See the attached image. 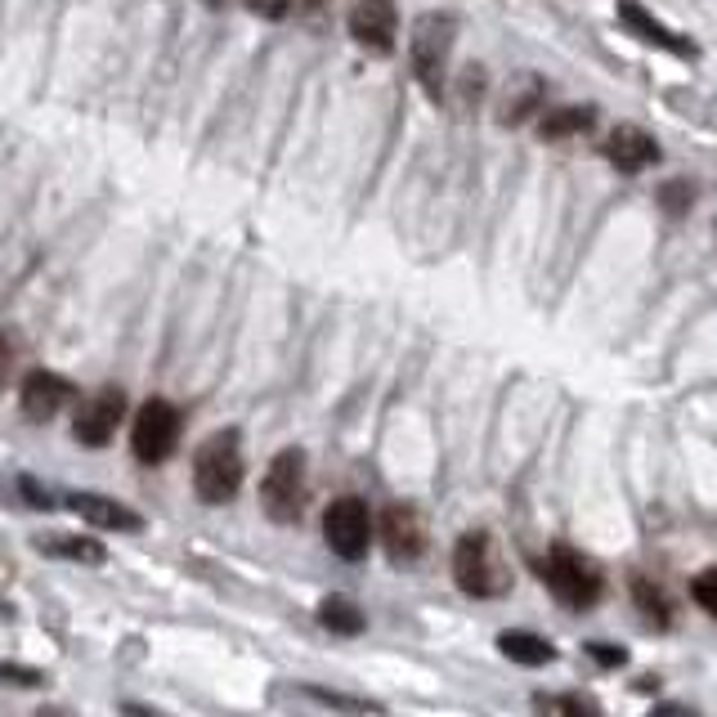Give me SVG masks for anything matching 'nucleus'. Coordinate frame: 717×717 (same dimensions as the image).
<instances>
[{
	"mask_svg": "<svg viewBox=\"0 0 717 717\" xmlns=\"http://www.w3.org/2000/svg\"><path fill=\"white\" fill-rule=\"evenodd\" d=\"M453 578H458V588L467 597H502L507 583H511V574H507L493 539L480 534V530L476 534H463L458 547H453Z\"/></svg>",
	"mask_w": 717,
	"mask_h": 717,
	"instance_id": "obj_3",
	"label": "nucleus"
},
{
	"mask_svg": "<svg viewBox=\"0 0 717 717\" xmlns=\"http://www.w3.org/2000/svg\"><path fill=\"white\" fill-rule=\"evenodd\" d=\"M543 95H547V86H543L539 73H520V77L507 86L502 104H498V121H502V126H520V121H525V117L543 104Z\"/></svg>",
	"mask_w": 717,
	"mask_h": 717,
	"instance_id": "obj_15",
	"label": "nucleus"
},
{
	"mask_svg": "<svg viewBox=\"0 0 717 717\" xmlns=\"http://www.w3.org/2000/svg\"><path fill=\"white\" fill-rule=\"evenodd\" d=\"M126 417V390L121 385H104L95 395H86L73 413V435L86 444V448H104L112 439V431L121 426Z\"/></svg>",
	"mask_w": 717,
	"mask_h": 717,
	"instance_id": "obj_8",
	"label": "nucleus"
},
{
	"mask_svg": "<svg viewBox=\"0 0 717 717\" xmlns=\"http://www.w3.org/2000/svg\"><path fill=\"white\" fill-rule=\"evenodd\" d=\"M619 23L623 28H632V36L637 41H645V45H660V50H669V54H695V45L691 41H682L673 28H664L655 14H645L641 6H619Z\"/></svg>",
	"mask_w": 717,
	"mask_h": 717,
	"instance_id": "obj_14",
	"label": "nucleus"
},
{
	"mask_svg": "<svg viewBox=\"0 0 717 717\" xmlns=\"http://www.w3.org/2000/svg\"><path fill=\"white\" fill-rule=\"evenodd\" d=\"M260 507L270 511V520L287 525L305 507V453L301 448H283L270 463L265 480H260Z\"/></svg>",
	"mask_w": 717,
	"mask_h": 717,
	"instance_id": "obj_5",
	"label": "nucleus"
},
{
	"mask_svg": "<svg viewBox=\"0 0 717 717\" xmlns=\"http://www.w3.org/2000/svg\"><path fill=\"white\" fill-rule=\"evenodd\" d=\"M453 32H458V19H453V14H422V19L413 23V36H409L413 73H417V82L426 86L431 99H439V95H444V82H448Z\"/></svg>",
	"mask_w": 717,
	"mask_h": 717,
	"instance_id": "obj_2",
	"label": "nucleus"
},
{
	"mask_svg": "<svg viewBox=\"0 0 717 717\" xmlns=\"http://www.w3.org/2000/svg\"><path fill=\"white\" fill-rule=\"evenodd\" d=\"M193 489H198L203 502L225 507L238 498L242 489V444L238 431H216L198 453H193Z\"/></svg>",
	"mask_w": 717,
	"mask_h": 717,
	"instance_id": "obj_1",
	"label": "nucleus"
},
{
	"mask_svg": "<svg viewBox=\"0 0 717 717\" xmlns=\"http://www.w3.org/2000/svg\"><path fill=\"white\" fill-rule=\"evenodd\" d=\"M36 547L45 556H58V561H82V565H99L108 552L99 539H86V534H41Z\"/></svg>",
	"mask_w": 717,
	"mask_h": 717,
	"instance_id": "obj_17",
	"label": "nucleus"
},
{
	"mask_svg": "<svg viewBox=\"0 0 717 717\" xmlns=\"http://www.w3.org/2000/svg\"><path fill=\"white\" fill-rule=\"evenodd\" d=\"M606 157H610V166H619L623 175H637V171H645L650 162H660V144H655V135H645L641 126H619L615 135L606 140Z\"/></svg>",
	"mask_w": 717,
	"mask_h": 717,
	"instance_id": "obj_13",
	"label": "nucleus"
},
{
	"mask_svg": "<svg viewBox=\"0 0 717 717\" xmlns=\"http://www.w3.org/2000/svg\"><path fill=\"white\" fill-rule=\"evenodd\" d=\"M381 539H385V552L395 556V561L422 556V547H426V525H422L417 507H409V502L385 507V515H381Z\"/></svg>",
	"mask_w": 717,
	"mask_h": 717,
	"instance_id": "obj_12",
	"label": "nucleus"
},
{
	"mask_svg": "<svg viewBox=\"0 0 717 717\" xmlns=\"http://www.w3.org/2000/svg\"><path fill=\"white\" fill-rule=\"evenodd\" d=\"M547 713H561V717H606L601 704L583 699V695H561V699H539Z\"/></svg>",
	"mask_w": 717,
	"mask_h": 717,
	"instance_id": "obj_22",
	"label": "nucleus"
},
{
	"mask_svg": "<svg viewBox=\"0 0 717 717\" xmlns=\"http://www.w3.org/2000/svg\"><path fill=\"white\" fill-rule=\"evenodd\" d=\"M543 578H547V588H552L565 606H578V610L593 606V601H601V593H606V578H601L597 561L583 556V552H574V547H565V543H556V547L547 552Z\"/></svg>",
	"mask_w": 717,
	"mask_h": 717,
	"instance_id": "obj_4",
	"label": "nucleus"
},
{
	"mask_svg": "<svg viewBox=\"0 0 717 717\" xmlns=\"http://www.w3.org/2000/svg\"><path fill=\"white\" fill-rule=\"evenodd\" d=\"M63 502H68L77 515H86L95 530H108V534H135V530H144V515L130 511L117 498H104V493H90V489H73Z\"/></svg>",
	"mask_w": 717,
	"mask_h": 717,
	"instance_id": "obj_10",
	"label": "nucleus"
},
{
	"mask_svg": "<svg viewBox=\"0 0 717 717\" xmlns=\"http://www.w3.org/2000/svg\"><path fill=\"white\" fill-rule=\"evenodd\" d=\"M650 717H695V708H686V704H660Z\"/></svg>",
	"mask_w": 717,
	"mask_h": 717,
	"instance_id": "obj_29",
	"label": "nucleus"
},
{
	"mask_svg": "<svg viewBox=\"0 0 717 717\" xmlns=\"http://www.w3.org/2000/svg\"><path fill=\"white\" fill-rule=\"evenodd\" d=\"M637 601H641V610L655 619V623H669V606H664V597L660 593H650L645 583H637Z\"/></svg>",
	"mask_w": 717,
	"mask_h": 717,
	"instance_id": "obj_26",
	"label": "nucleus"
},
{
	"mask_svg": "<svg viewBox=\"0 0 717 717\" xmlns=\"http://www.w3.org/2000/svg\"><path fill=\"white\" fill-rule=\"evenodd\" d=\"M588 655H593L601 669H619V664H628V655H623L619 645H610V641H593V645H588Z\"/></svg>",
	"mask_w": 717,
	"mask_h": 717,
	"instance_id": "obj_27",
	"label": "nucleus"
},
{
	"mask_svg": "<svg viewBox=\"0 0 717 717\" xmlns=\"http://www.w3.org/2000/svg\"><path fill=\"white\" fill-rule=\"evenodd\" d=\"M126 717H157V713H149V708H140V704H126Z\"/></svg>",
	"mask_w": 717,
	"mask_h": 717,
	"instance_id": "obj_30",
	"label": "nucleus"
},
{
	"mask_svg": "<svg viewBox=\"0 0 717 717\" xmlns=\"http://www.w3.org/2000/svg\"><path fill=\"white\" fill-rule=\"evenodd\" d=\"M318 623L328 628V632H337V637H359L363 632V610L350 597H323Z\"/></svg>",
	"mask_w": 717,
	"mask_h": 717,
	"instance_id": "obj_19",
	"label": "nucleus"
},
{
	"mask_svg": "<svg viewBox=\"0 0 717 717\" xmlns=\"http://www.w3.org/2000/svg\"><path fill=\"white\" fill-rule=\"evenodd\" d=\"M350 36L368 54H390V50H395V36H400V19H395V10H390L385 0H368V6L350 10Z\"/></svg>",
	"mask_w": 717,
	"mask_h": 717,
	"instance_id": "obj_11",
	"label": "nucleus"
},
{
	"mask_svg": "<svg viewBox=\"0 0 717 717\" xmlns=\"http://www.w3.org/2000/svg\"><path fill=\"white\" fill-rule=\"evenodd\" d=\"M73 381L68 377H58V372H50V368H36V372H28L23 377V395H19V404H23V417H32V422H50V417H58L63 409L73 404Z\"/></svg>",
	"mask_w": 717,
	"mask_h": 717,
	"instance_id": "obj_9",
	"label": "nucleus"
},
{
	"mask_svg": "<svg viewBox=\"0 0 717 717\" xmlns=\"http://www.w3.org/2000/svg\"><path fill=\"white\" fill-rule=\"evenodd\" d=\"M323 539L341 561H363L368 543H372V525H368V507L359 498H337L323 511Z\"/></svg>",
	"mask_w": 717,
	"mask_h": 717,
	"instance_id": "obj_7",
	"label": "nucleus"
},
{
	"mask_svg": "<svg viewBox=\"0 0 717 717\" xmlns=\"http://www.w3.org/2000/svg\"><path fill=\"white\" fill-rule=\"evenodd\" d=\"M41 669H28V664H14V660H0V686H19V691H32L41 686Z\"/></svg>",
	"mask_w": 717,
	"mask_h": 717,
	"instance_id": "obj_23",
	"label": "nucleus"
},
{
	"mask_svg": "<svg viewBox=\"0 0 717 717\" xmlns=\"http://www.w3.org/2000/svg\"><path fill=\"white\" fill-rule=\"evenodd\" d=\"M175 439H180V413L175 404L166 400H149L140 413H135V431H130V448L144 467H157L175 453Z\"/></svg>",
	"mask_w": 717,
	"mask_h": 717,
	"instance_id": "obj_6",
	"label": "nucleus"
},
{
	"mask_svg": "<svg viewBox=\"0 0 717 717\" xmlns=\"http://www.w3.org/2000/svg\"><path fill=\"white\" fill-rule=\"evenodd\" d=\"M691 593H695V601L717 619V569H704V574L691 583Z\"/></svg>",
	"mask_w": 717,
	"mask_h": 717,
	"instance_id": "obj_24",
	"label": "nucleus"
},
{
	"mask_svg": "<svg viewBox=\"0 0 717 717\" xmlns=\"http://www.w3.org/2000/svg\"><path fill=\"white\" fill-rule=\"evenodd\" d=\"M660 203H664L673 216H682V211L691 207V184H682V180H677V184H664V188H660Z\"/></svg>",
	"mask_w": 717,
	"mask_h": 717,
	"instance_id": "obj_25",
	"label": "nucleus"
},
{
	"mask_svg": "<svg viewBox=\"0 0 717 717\" xmlns=\"http://www.w3.org/2000/svg\"><path fill=\"white\" fill-rule=\"evenodd\" d=\"M593 121H597V108H588V104L552 108V112L539 121V135H543V140H569V135H583V130H593Z\"/></svg>",
	"mask_w": 717,
	"mask_h": 717,
	"instance_id": "obj_18",
	"label": "nucleus"
},
{
	"mask_svg": "<svg viewBox=\"0 0 717 717\" xmlns=\"http://www.w3.org/2000/svg\"><path fill=\"white\" fill-rule=\"evenodd\" d=\"M19 489H23L28 507H54V502H50V493H45V489H41L36 480H28V476H23V480H19Z\"/></svg>",
	"mask_w": 717,
	"mask_h": 717,
	"instance_id": "obj_28",
	"label": "nucleus"
},
{
	"mask_svg": "<svg viewBox=\"0 0 717 717\" xmlns=\"http://www.w3.org/2000/svg\"><path fill=\"white\" fill-rule=\"evenodd\" d=\"M305 695L318 699V704H328V708H337V713H350V717H372V713H381V708L368 704V699H355V695H341V691H323V686H305Z\"/></svg>",
	"mask_w": 717,
	"mask_h": 717,
	"instance_id": "obj_20",
	"label": "nucleus"
},
{
	"mask_svg": "<svg viewBox=\"0 0 717 717\" xmlns=\"http://www.w3.org/2000/svg\"><path fill=\"white\" fill-rule=\"evenodd\" d=\"M498 650H502V655H507L511 664H525V669H543V664L556 660V650H552L547 637H539V632H520V628L502 632V637H498Z\"/></svg>",
	"mask_w": 717,
	"mask_h": 717,
	"instance_id": "obj_16",
	"label": "nucleus"
},
{
	"mask_svg": "<svg viewBox=\"0 0 717 717\" xmlns=\"http://www.w3.org/2000/svg\"><path fill=\"white\" fill-rule=\"evenodd\" d=\"M19 359H23V337H19L14 328H6V333H0V390L10 385V377H14Z\"/></svg>",
	"mask_w": 717,
	"mask_h": 717,
	"instance_id": "obj_21",
	"label": "nucleus"
}]
</instances>
